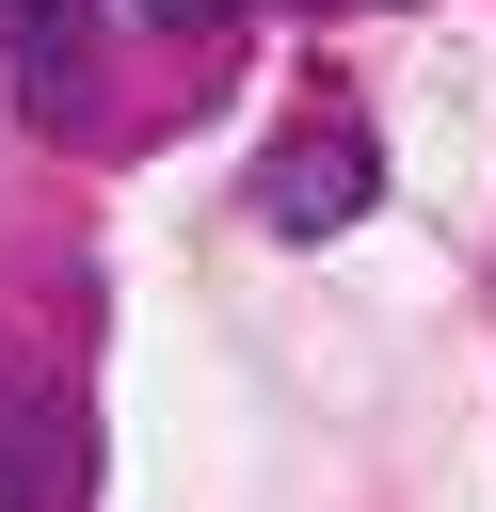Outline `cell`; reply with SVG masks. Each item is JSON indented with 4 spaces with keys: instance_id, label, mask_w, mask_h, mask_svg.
Instances as JSON below:
<instances>
[{
    "instance_id": "3957f363",
    "label": "cell",
    "mask_w": 496,
    "mask_h": 512,
    "mask_svg": "<svg viewBox=\"0 0 496 512\" xmlns=\"http://www.w3.org/2000/svg\"><path fill=\"white\" fill-rule=\"evenodd\" d=\"M224 16H240V0H144V32H176V48H208Z\"/></svg>"
},
{
    "instance_id": "6da1fadb",
    "label": "cell",
    "mask_w": 496,
    "mask_h": 512,
    "mask_svg": "<svg viewBox=\"0 0 496 512\" xmlns=\"http://www.w3.org/2000/svg\"><path fill=\"white\" fill-rule=\"evenodd\" d=\"M0 64L32 112H80V64H96V0H0Z\"/></svg>"
},
{
    "instance_id": "277c9868",
    "label": "cell",
    "mask_w": 496,
    "mask_h": 512,
    "mask_svg": "<svg viewBox=\"0 0 496 512\" xmlns=\"http://www.w3.org/2000/svg\"><path fill=\"white\" fill-rule=\"evenodd\" d=\"M0 512H32V448L16 432H0Z\"/></svg>"
},
{
    "instance_id": "7a4b0ae2",
    "label": "cell",
    "mask_w": 496,
    "mask_h": 512,
    "mask_svg": "<svg viewBox=\"0 0 496 512\" xmlns=\"http://www.w3.org/2000/svg\"><path fill=\"white\" fill-rule=\"evenodd\" d=\"M352 192H368V160H352V144H336V160H288V176H272V208H288V224H336Z\"/></svg>"
}]
</instances>
